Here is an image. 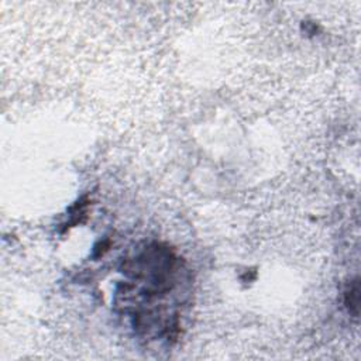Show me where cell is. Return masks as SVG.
Masks as SVG:
<instances>
[{
  "label": "cell",
  "mask_w": 361,
  "mask_h": 361,
  "mask_svg": "<svg viewBox=\"0 0 361 361\" xmlns=\"http://www.w3.org/2000/svg\"><path fill=\"white\" fill-rule=\"evenodd\" d=\"M346 299H347L346 302H347L349 309L354 315H357L359 313V282L357 281H354L353 287H350V291L347 292Z\"/></svg>",
  "instance_id": "cell-1"
}]
</instances>
